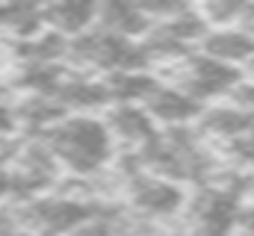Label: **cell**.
<instances>
[{
    "mask_svg": "<svg viewBox=\"0 0 254 236\" xmlns=\"http://www.w3.org/2000/svg\"><path fill=\"white\" fill-rule=\"evenodd\" d=\"M36 136L42 139V145L60 169L80 177L104 169L116 151L107 121L92 116H65Z\"/></svg>",
    "mask_w": 254,
    "mask_h": 236,
    "instance_id": "6da1fadb",
    "label": "cell"
},
{
    "mask_svg": "<svg viewBox=\"0 0 254 236\" xmlns=\"http://www.w3.org/2000/svg\"><path fill=\"white\" fill-rule=\"evenodd\" d=\"M21 236H71L95 222L92 204L68 195H33L12 204Z\"/></svg>",
    "mask_w": 254,
    "mask_h": 236,
    "instance_id": "7a4b0ae2",
    "label": "cell"
},
{
    "mask_svg": "<svg viewBox=\"0 0 254 236\" xmlns=\"http://www.w3.org/2000/svg\"><path fill=\"white\" fill-rule=\"evenodd\" d=\"M175 89H181L184 95H190L192 101H207V98H219V95H234V89L240 86V71L231 65H222L210 57H190L184 62L181 74L175 77Z\"/></svg>",
    "mask_w": 254,
    "mask_h": 236,
    "instance_id": "3957f363",
    "label": "cell"
},
{
    "mask_svg": "<svg viewBox=\"0 0 254 236\" xmlns=\"http://www.w3.org/2000/svg\"><path fill=\"white\" fill-rule=\"evenodd\" d=\"M195 236H231L240 216V198L231 189L210 186L190 204Z\"/></svg>",
    "mask_w": 254,
    "mask_h": 236,
    "instance_id": "277c9868",
    "label": "cell"
},
{
    "mask_svg": "<svg viewBox=\"0 0 254 236\" xmlns=\"http://www.w3.org/2000/svg\"><path fill=\"white\" fill-rule=\"evenodd\" d=\"M130 201L145 216H175L187 198L178 183L148 172V175L130 177Z\"/></svg>",
    "mask_w": 254,
    "mask_h": 236,
    "instance_id": "5b68a950",
    "label": "cell"
},
{
    "mask_svg": "<svg viewBox=\"0 0 254 236\" xmlns=\"http://www.w3.org/2000/svg\"><path fill=\"white\" fill-rule=\"evenodd\" d=\"M107 127H110V136L113 142H125V145H133V148H145L148 142L157 139V124L154 118L148 116L145 107L139 104H116L110 110V118H107Z\"/></svg>",
    "mask_w": 254,
    "mask_h": 236,
    "instance_id": "8992f818",
    "label": "cell"
},
{
    "mask_svg": "<svg viewBox=\"0 0 254 236\" xmlns=\"http://www.w3.org/2000/svg\"><path fill=\"white\" fill-rule=\"evenodd\" d=\"M42 21L45 30L63 36V39H77L89 33L98 21V6L95 3H80V0H63L54 6H42Z\"/></svg>",
    "mask_w": 254,
    "mask_h": 236,
    "instance_id": "52a82bcc",
    "label": "cell"
},
{
    "mask_svg": "<svg viewBox=\"0 0 254 236\" xmlns=\"http://www.w3.org/2000/svg\"><path fill=\"white\" fill-rule=\"evenodd\" d=\"M204 45V57L216 59L222 65H240V62H252L254 57V33L243 27H219V30H207V36L201 39Z\"/></svg>",
    "mask_w": 254,
    "mask_h": 236,
    "instance_id": "ba28073f",
    "label": "cell"
},
{
    "mask_svg": "<svg viewBox=\"0 0 254 236\" xmlns=\"http://www.w3.org/2000/svg\"><path fill=\"white\" fill-rule=\"evenodd\" d=\"M145 110H148L151 118H157V121H163L169 127H178V124H184V121L198 116L201 104L192 101L190 95H184L175 86H157L151 92V98L145 101Z\"/></svg>",
    "mask_w": 254,
    "mask_h": 236,
    "instance_id": "9c48e42d",
    "label": "cell"
},
{
    "mask_svg": "<svg viewBox=\"0 0 254 236\" xmlns=\"http://www.w3.org/2000/svg\"><path fill=\"white\" fill-rule=\"evenodd\" d=\"M204 130L210 133V136H216V139H222V142H234V139H240L246 130H252L254 127V118L249 113H243L240 107H216V110H210L207 116H204Z\"/></svg>",
    "mask_w": 254,
    "mask_h": 236,
    "instance_id": "30bf717a",
    "label": "cell"
},
{
    "mask_svg": "<svg viewBox=\"0 0 254 236\" xmlns=\"http://www.w3.org/2000/svg\"><path fill=\"white\" fill-rule=\"evenodd\" d=\"M228 154H231L240 166H254V127L246 130L240 139L228 142Z\"/></svg>",
    "mask_w": 254,
    "mask_h": 236,
    "instance_id": "8fae6325",
    "label": "cell"
},
{
    "mask_svg": "<svg viewBox=\"0 0 254 236\" xmlns=\"http://www.w3.org/2000/svg\"><path fill=\"white\" fill-rule=\"evenodd\" d=\"M240 236H254V204L252 207H240V216H237V228Z\"/></svg>",
    "mask_w": 254,
    "mask_h": 236,
    "instance_id": "7c38bea8",
    "label": "cell"
},
{
    "mask_svg": "<svg viewBox=\"0 0 254 236\" xmlns=\"http://www.w3.org/2000/svg\"><path fill=\"white\" fill-rule=\"evenodd\" d=\"M240 27L243 30H254V6H243V18H240Z\"/></svg>",
    "mask_w": 254,
    "mask_h": 236,
    "instance_id": "4fadbf2b",
    "label": "cell"
},
{
    "mask_svg": "<svg viewBox=\"0 0 254 236\" xmlns=\"http://www.w3.org/2000/svg\"><path fill=\"white\" fill-rule=\"evenodd\" d=\"M252 62H254V57H252Z\"/></svg>",
    "mask_w": 254,
    "mask_h": 236,
    "instance_id": "5bb4252c",
    "label": "cell"
}]
</instances>
